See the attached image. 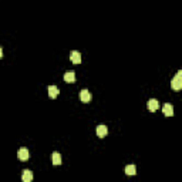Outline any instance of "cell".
Masks as SVG:
<instances>
[{
	"instance_id": "obj_6",
	"label": "cell",
	"mask_w": 182,
	"mask_h": 182,
	"mask_svg": "<svg viewBox=\"0 0 182 182\" xmlns=\"http://www.w3.org/2000/svg\"><path fill=\"white\" fill-rule=\"evenodd\" d=\"M147 107H148V110H149L151 112H155V111L158 110V108H159V102H158L155 98H152V100H149V101H148Z\"/></svg>"
},
{
	"instance_id": "obj_1",
	"label": "cell",
	"mask_w": 182,
	"mask_h": 182,
	"mask_svg": "<svg viewBox=\"0 0 182 182\" xmlns=\"http://www.w3.org/2000/svg\"><path fill=\"white\" fill-rule=\"evenodd\" d=\"M171 87H172L175 91H179V90L182 88V71L181 70L176 73V75L174 77V80L171 81Z\"/></svg>"
},
{
	"instance_id": "obj_2",
	"label": "cell",
	"mask_w": 182,
	"mask_h": 182,
	"mask_svg": "<svg viewBox=\"0 0 182 182\" xmlns=\"http://www.w3.org/2000/svg\"><path fill=\"white\" fill-rule=\"evenodd\" d=\"M96 133H97V137H100V138H104V137L108 134V128H107V125H104V124H100V125L97 127Z\"/></svg>"
},
{
	"instance_id": "obj_4",
	"label": "cell",
	"mask_w": 182,
	"mask_h": 182,
	"mask_svg": "<svg viewBox=\"0 0 182 182\" xmlns=\"http://www.w3.org/2000/svg\"><path fill=\"white\" fill-rule=\"evenodd\" d=\"M17 158H19L20 161H23V162H24V161H27L29 159V149L24 148V147H23V148H20L19 152H17Z\"/></svg>"
},
{
	"instance_id": "obj_13",
	"label": "cell",
	"mask_w": 182,
	"mask_h": 182,
	"mask_svg": "<svg viewBox=\"0 0 182 182\" xmlns=\"http://www.w3.org/2000/svg\"><path fill=\"white\" fill-rule=\"evenodd\" d=\"M2 59H3V50L0 49V60H2Z\"/></svg>"
},
{
	"instance_id": "obj_8",
	"label": "cell",
	"mask_w": 182,
	"mask_h": 182,
	"mask_svg": "<svg viewBox=\"0 0 182 182\" xmlns=\"http://www.w3.org/2000/svg\"><path fill=\"white\" fill-rule=\"evenodd\" d=\"M59 94H60L59 87H56V86H50L49 87V97H50V98H57Z\"/></svg>"
},
{
	"instance_id": "obj_12",
	"label": "cell",
	"mask_w": 182,
	"mask_h": 182,
	"mask_svg": "<svg viewBox=\"0 0 182 182\" xmlns=\"http://www.w3.org/2000/svg\"><path fill=\"white\" fill-rule=\"evenodd\" d=\"M124 172H125L127 175H135V174H137L135 165H127V167L124 168Z\"/></svg>"
},
{
	"instance_id": "obj_9",
	"label": "cell",
	"mask_w": 182,
	"mask_h": 182,
	"mask_svg": "<svg viewBox=\"0 0 182 182\" xmlns=\"http://www.w3.org/2000/svg\"><path fill=\"white\" fill-rule=\"evenodd\" d=\"M64 81H65V83H70V84L74 83V81H75L74 71H68V73H65V74H64Z\"/></svg>"
},
{
	"instance_id": "obj_10",
	"label": "cell",
	"mask_w": 182,
	"mask_h": 182,
	"mask_svg": "<svg viewBox=\"0 0 182 182\" xmlns=\"http://www.w3.org/2000/svg\"><path fill=\"white\" fill-rule=\"evenodd\" d=\"M31 179H33V174H31V171L29 169H24L22 174V181L23 182H30Z\"/></svg>"
},
{
	"instance_id": "obj_7",
	"label": "cell",
	"mask_w": 182,
	"mask_h": 182,
	"mask_svg": "<svg viewBox=\"0 0 182 182\" xmlns=\"http://www.w3.org/2000/svg\"><path fill=\"white\" fill-rule=\"evenodd\" d=\"M162 112H164L165 117H172V115H174V107L171 104H164Z\"/></svg>"
},
{
	"instance_id": "obj_5",
	"label": "cell",
	"mask_w": 182,
	"mask_h": 182,
	"mask_svg": "<svg viewBox=\"0 0 182 182\" xmlns=\"http://www.w3.org/2000/svg\"><path fill=\"white\" fill-rule=\"evenodd\" d=\"M80 100L83 102H90L91 101V93L88 90H81L80 91Z\"/></svg>"
},
{
	"instance_id": "obj_11",
	"label": "cell",
	"mask_w": 182,
	"mask_h": 182,
	"mask_svg": "<svg viewBox=\"0 0 182 182\" xmlns=\"http://www.w3.org/2000/svg\"><path fill=\"white\" fill-rule=\"evenodd\" d=\"M51 159H53V165H61V155L59 152H53Z\"/></svg>"
},
{
	"instance_id": "obj_3",
	"label": "cell",
	"mask_w": 182,
	"mask_h": 182,
	"mask_svg": "<svg viewBox=\"0 0 182 182\" xmlns=\"http://www.w3.org/2000/svg\"><path fill=\"white\" fill-rule=\"evenodd\" d=\"M70 60H71V63L73 64H80L81 63V54H80V51H71L70 53Z\"/></svg>"
}]
</instances>
